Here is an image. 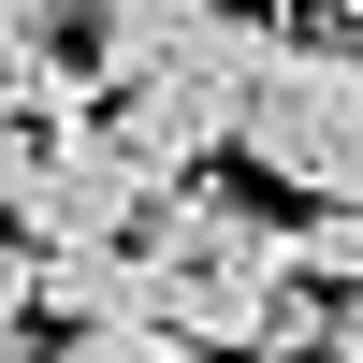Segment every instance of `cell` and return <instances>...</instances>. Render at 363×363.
I'll use <instances>...</instances> for the list:
<instances>
[{
	"label": "cell",
	"instance_id": "cell-1",
	"mask_svg": "<svg viewBox=\"0 0 363 363\" xmlns=\"http://www.w3.org/2000/svg\"><path fill=\"white\" fill-rule=\"evenodd\" d=\"M131 262H145V320L174 349H218V363H247V335L291 291V233L262 203H233V189H160L145 233H131Z\"/></svg>",
	"mask_w": 363,
	"mask_h": 363
},
{
	"label": "cell",
	"instance_id": "cell-2",
	"mask_svg": "<svg viewBox=\"0 0 363 363\" xmlns=\"http://www.w3.org/2000/svg\"><path fill=\"white\" fill-rule=\"evenodd\" d=\"M233 160L291 203H363V58L277 29L247 73V116H233Z\"/></svg>",
	"mask_w": 363,
	"mask_h": 363
},
{
	"label": "cell",
	"instance_id": "cell-3",
	"mask_svg": "<svg viewBox=\"0 0 363 363\" xmlns=\"http://www.w3.org/2000/svg\"><path fill=\"white\" fill-rule=\"evenodd\" d=\"M145 203H160V174L131 160V131L116 116H58V131H29V189H15V247H131Z\"/></svg>",
	"mask_w": 363,
	"mask_h": 363
},
{
	"label": "cell",
	"instance_id": "cell-4",
	"mask_svg": "<svg viewBox=\"0 0 363 363\" xmlns=\"http://www.w3.org/2000/svg\"><path fill=\"white\" fill-rule=\"evenodd\" d=\"M262 44H277V29L218 15L189 58H160L145 87H116V131H131V160L160 174V189H189V160H218V145H233V116H247V73H262Z\"/></svg>",
	"mask_w": 363,
	"mask_h": 363
},
{
	"label": "cell",
	"instance_id": "cell-5",
	"mask_svg": "<svg viewBox=\"0 0 363 363\" xmlns=\"http://www.w3.org/2000/svg\"><path fill=\"white\" fill-rule=\"evenodd\" d=\"M218 15H233V0H87V15H73V73L87 87H145L160 58H189Z\"/></svg>",
	"mask_w": 363,
	"mask_h": 363
},
{
	"label": "cell",
	"instance_id": "cell-6",
	"mask_svg": "<svg viewBox=\"0 0 363 363\" xmlns=\"http://www.w3.org/2000/svg\"><path fill=\"white\" fill-rule=\"evenodd\" d=\"M44 320H58V335L145 320V262H131V247H58V262H44Z\"/></svg>",
	"mask_w": 363,
	"mask_h": 363
},
{
	"label": "cell",
	"instance_id": "cell-7",
	"mask_svg": "<svg viewBox=\"0 0 363 363\" xmlns=\"http://www.w3.org/2000/svg\"><path fill=\"white\" fill-rule=\"evenodd\" d=\"M291 277L335 306V291H363V203H306V233H291Z\"/></svg>",
	"mask_w": 363,
	"mask_h": 363
},
{
	"label": "cell",
	"instance_id": "cell-8",
	"mask_svg": "<svg viewBox=\"0 0 363 363\" xmlns=\"http://www.w3.org/2000/svg\"><path fill=\"white\" fill-rule=\"evenodd\" d=\"M58 363H203V349H174L160 320H102V335H58Z\"/></svg>",
	"mask_w": 363,
	"mask_h": 363
},
{
	"label": "cell",
	"instance_id": "cell-9",
	"mask_svg": "<svg viewBox=\"0 0 363 363\" xmlns=\"http://www.w3.org/2000/svg\"><path fill=\"white\" fill-rule=\"evenodd\" d=\"M44 320V247H0V335H29Z\"/></svg>",
	"mask_w": 363,
	"mask_h": 363
},
{
	"label": "cell",
	"instance_id": "cell-10",
	"mask_svg": "<svg viewBox=\"0 0 363 363\" xmlns=\"http://www.w3.org/2000/svg\"><path fill=\"white\" fill-rule=\"evenodd\" d=\"M15 189H29V131L0 116V218H15Z\"/></svg>",
	"mask_w": 363,
	"mask_h": 363
},
{
	"label": "cell",
	"instance_id": "cell-11",
	"mask_svg": "<svg viewBox=\"0 0 363 363\" xmlns=\"http://www.w3.org/2000/svg\"><path fill=\"white\" fill-rule=\"evenodd\" d=\"M320 363H363V291H349V320H335V349H320Z\"/></svg>",
	"mask_w": 363,
	"mask_h": 363
},
{
	"label": "cell",
	"instance_id": "cell-12",
	"mask_svg": "<svg viewBox=\"0 0 363 363\" xmlns=\"http://www.w3.org/2000/svg\"><path fill=\"white\" fill-rule=\"evenodd\" d=\"M0 363H44V349H29V335H0Z\"/></svg>",
	"mask_w": 363,
	"mask_h": 363
},
{
	"label": "cell",
	"instance_id": "cell-13",
	"mask_svg": "<svg viewBox=\"0 0 363 363\" xmlns=\"http://www.w3.org/2000/svg\"><path fill=\"white\" fill-rule=\"evenodd\" d=\"M29 15H58V0H29Z\"/></svg>",
	"mask_w": 363,
	"mask_h": 363
}]
</instances>
